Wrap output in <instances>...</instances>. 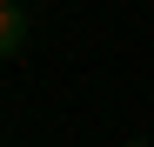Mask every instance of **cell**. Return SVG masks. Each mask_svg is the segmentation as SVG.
I'll return each instance as SVG.
<instances>
[{
  "instance_id": "1",
  "label": "cell",
  "mask_w": 154,
  "mask_h": 147,
  "mask_svg": "<svg viewBox=\"0 0 154 147\" xmlns=\"http://www.w3.org/2000/svg\"><path fill=\"white\" fill-rule=\"evenodd\" d=\"M27 7H20V0H0V60H14L20 47H27Z\"/></svg>"
},
{
  "instance_id": "3",
  "label": "cell",
  "mask_w": 154,
  "mask_h": 147,
  "mask_svg": "<svg viewBox=\"0 0 154 147\" xmlns=\"http://www.w3.org/2000/svg\"><path fill=\"white\" fill-rule=\"evenodd\" d=\"M0 147H7V140H0Z\"/></svg>"
},
{
  "instance_id": "2",
  "label": "cell",
  "mask_w": 154,
  "mask_h": 147,
  "mask_svg": "<svg viewBox=\"0 0 154 147\" xmlns=\"http://www.w3.org/2000/svg\"><path fill=\"white\" fill-rule=\"evenodd\" d=\"M121 147H154V140H121Z\"/></svg>"
}]
</instances>
